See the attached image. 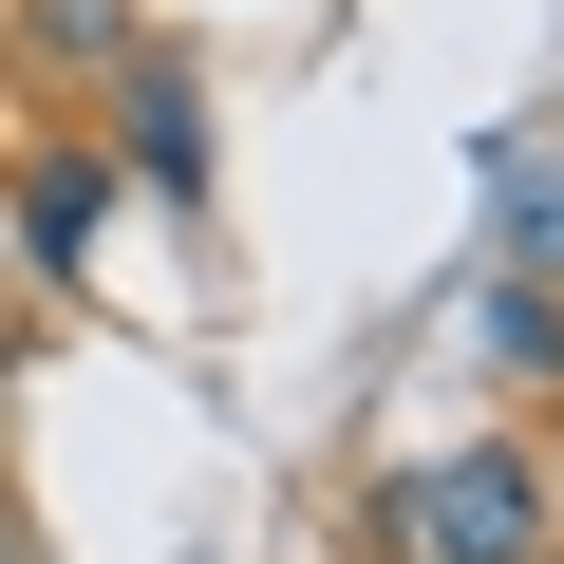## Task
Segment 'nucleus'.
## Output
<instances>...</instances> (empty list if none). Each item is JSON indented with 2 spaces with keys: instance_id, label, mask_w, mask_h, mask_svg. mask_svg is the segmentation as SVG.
Wrapping results in <instances>:
<instances>
[{
  "instance_id": "nucleus-1",
  "label": "nucleus",
  "mask_w": 564,
  "mask_h": 564,
  "mask_svg": "<svg viewBox=\"0 0 564 564\" xmlns=\"http://www.w3.org/2000/svg\"><path fill=\"white\" fill-rule=\"evenodd\" d=\"M545 545H564V489H545V452L470 433V452L395 470V564H545Z\"/></svg>"
},
{
  "instance_id": "nucleus-2",
  "label": "nucleus",
  "mask_w": 564,
  "mask_h": 564,
  "mask_svg": "<svg viewBox=\"0 0 564 564\" xmlns=\"http://www.w3.org/2000/svg\"><path fill=\"white\" fill-rule=\"evenodd\" d=\"M113 188L207 207V76H188L170 39H132V57H113Z\"/></svg>"
},
{
  "instance_id": "nucleus-3",
  "label": "nucleus",
  "mask_w": 564,
  "mask_h": 564,
  "mask_svg": "<svg viewBox=\"0 0 564 564\" xmlns=\"http://www.w3.org/2000/svg\"><path fill=\"white\" fill-rule=\"evenodd\" d=\"M489 263L508 282H564V151L545 132H489Z\"/></svg>"
},
{
  "instance_id": "nucleus-4",
  "label": "nucleus",
  "mask_w": 564,
  "mask_h": 564,
  "mask_svg": "<svg viewBox=\"0 0 564 564\" xmlns=\"http://www.w3.org/2000/svg\"><path fill=\"white\" fill-rule=\"evenodd\" d=\"M470 358H489L508 395H564V282H508V263H470Z\"/></svg>"
},
{
  "instance_id": "nucleus-5",
  "label": "nucleus",
  "mask_w": 564,
  "mask_h": 564,
  "mask_svg": "<svg viewBox=\"0 0 564 564\" xmlns=\"http://www.w3.org/2000/svg\"><path fill=\"white\" fill-rule=\"evenodd\" d=\"M95 226H113V151H39V170H20V245H39V282H95Z\"/></svg>"
},
{
  "instance_id": "nucleus-6",
  "label": "nucleus",
  "mask_w": 564,
  "mask_h": 564,
  "mask_svg": "<svg viewBox=\"0 0 564 564\" xmlns=\"http://www.w3.org/2000/svg\"><path fill=\"white\" fill-rule=\"evenodd\" d=\"M20 39H39L57 76H113V57H132V0H20Z\"/></svg>"
},
{
  "instance_id": "nucleus-7",
  "label": "nucleus",
  "mask_w": 564,
  "mask_h": 564,
  "mask_svg": "<svg viewBox=\"0 0 564 564\" xmlns=\"http://www.w3.org/2000/svg\"><path fill=\"white\" fill-rule=\"evenodd\" d=\"M545 489H564V470H545Z\"/></svg>"
}]
</instances>
